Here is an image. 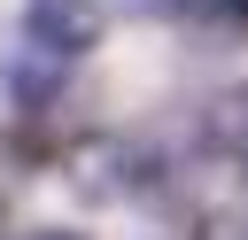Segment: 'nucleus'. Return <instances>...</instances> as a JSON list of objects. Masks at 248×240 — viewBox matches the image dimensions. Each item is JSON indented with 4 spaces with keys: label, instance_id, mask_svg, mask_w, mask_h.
I'll return each mask as SVG.
<instances>
[{
    "label": "nucleus",
    "instance_id": "f03ea898",
    "mask_svg": "<svg viewBox=\"0 0 248 240\" xmlns=\"http://www.w3.org/2000/svg\"><path fill=\"white\" fill-rule=\"evenodd\" d=\"M16 31L31 46H46V54H62V62H85L108 39V0H23Z\"/></svg>",
    "mask_w": 248,
    "mask_h": 240
},
{
    "label": "nucleus",
    "instance_id": "20e7f679",
    "mask_svg": "<svg viewBox=\"0 0 248 240\" xmlns=\"http://www.w3.org/2000/svg\"><path fill=\"white\" fill-rule=\"evenodd\" d=\"M16 240H85V232H70V225H31V232H16Z\"/></svg>",
    "mask_w": 248,
    "mask_h": 240
},
{
    "label": "nucleus",
    "instance_id": "7ed1b4c3",
    "mask_svg": "<svg viewBox=\"0 0 248 240\" xmlns=\"http://www.w3.org/2000/svg\"><path fill=\"white\" fill-rule=\"evenodd\" d=\"M70 70H78V62H62V54H46V46H31V39L16 31V46L0 54V93H8V108H16L23 124H39L46 108H62Z\"/></svg>",
    "mask_w": 248,
    "mask_h": 240
},
{
    "label": "nucleus",
    "instance_id": "f257e3e1",
    "mask_svg": "<svg viewBox=\"0 0 248 240\" xmlns=\"http://www.w3.org/2000/svg\"><path fill=\"white\" fill-rule=\"evenodd\" d=\"M54 163H62V178H70V194H78V201H93V209L132 201V194L155 178L147 147H140V139H124V132H78Z\"/></svg>",
    "mask_w": 248,
    "mask_h": 240
}]
</instances>
